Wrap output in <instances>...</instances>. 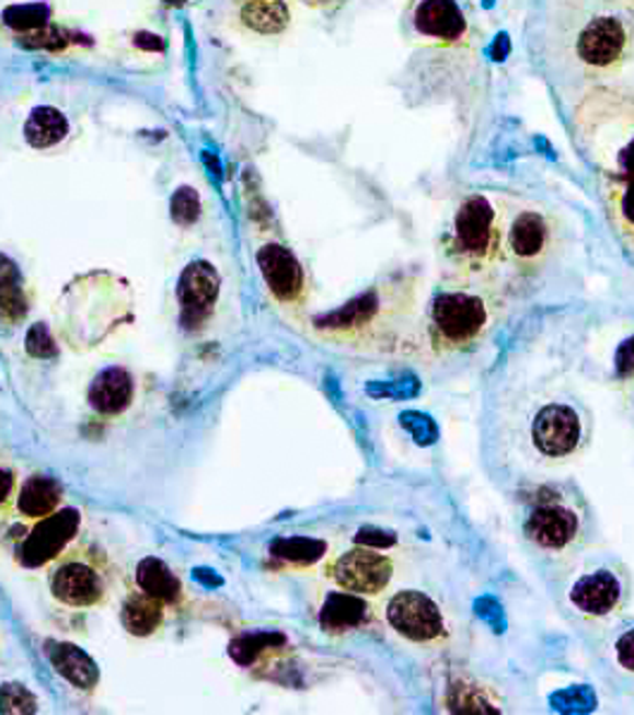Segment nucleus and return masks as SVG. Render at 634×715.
I'll use <instances>...</instances> for the list:
<instances>
[{
    "label": "nucleus",
    "instance_id": "393cba45",
    "mask_svg": "<svg viewBox=\"0 0 634 715\" xmlns=\"http://www.w3.org/2000/svg\"><path fill=\"white\" fill-rule=\"evenodd\" d=\"M137 585L141 591L151 593L163 603H177L182 597V585L168 565L160 558H143L137 565Z\"/></svg>",
    "mask_w": 634,
    "mask_h": 715
},
{
    "label": "nucleus",
    "instance_id": "c9c22d12",
    "mask_svg": "<svg viewBox=\"0 0 634 715\" xmlns=\"http://www.w3.org/2000/svg\"><path fill=\"white\" fill-rule=\"evenodd\" d=\"M553 704H561L556 706L561 711H591L597 706V696L589 687H570V690L553 696Z\"/></svg>",
    "mask_w": 634,
    "mask_h": 715
},
{
    "label": "nucleus",
    "instance_id": "a211bd4d",
    "mask_svg": "<svg viewBox=\"0 0 634 715\" xmlns=\"http://www.w3.org/2000/svg\"><path fill=\"white\" fill-rule=\"evenodd\" d=\"M415 26L420 34L441 42H458L468 30L463 10L456 5V0H420L415 10Z\"/></svg>",
    "mask_w": 634,
    "mask_h": 715
},
{
    "label": "nucleus",
    "instance_id": "f8f14e48",
    "mask_svg": "<svg viewBox=\"0 0 634 715\" xmlns=\"http://www.w3.org/2000/svg\"><path fill=\"white\" fill-rule=\"evenodd\" d=\"M387 623L401 639L413 644H431L447 634V618L439 603L417 589L396 591L389 599Z\"/></svg>",
    "mask_w": 634,
    "mask_h": 715
},
{
    "label": "nucleus",
    "instance_id": "4468645a",
    "mask_svg": "<svg viewBox=\"0 0 634 715\" xmlns=\"http://www.w3.org/2000/svg\"><path fill=\"white\" fill-rule=\"evenodd\" d=\"M330 577L346 591L374 597L384 591L394 577V561L377 549L356 546L330 565Z\"/></svg>",
    "mask_w": 634,
    "mask_h": 715
},
{
    "label": "nucleus",
    "instance_id": "f704fd0d",
    "mask_svg": "<svg viewBox=\"0 0 634 715\" xmlns=\"http://www.w3.org/2000/svg\"><path fill=\"white\" fill-rule=\"evenodd\" d=\"M0 315L10 322H18L26 315V299L22 293L20 281L0 287Z\"/></svg>",
    "mask_w": 634,
    "mask_h": 715
},
{
    "label": "nucleus",
    "instance_id": "4c0bfd02",
    "mask_svg": "<svg viewBox=\"0 0 634 715\" xmlns=\"http://www.w3.org/2000/svg\"><path fill=\"white\" fill-rule=\"evenodd\" d=\"M15 489H18L15 468H10L8 463H0V512H3L12 504Z\"/></svg>",
    "mask_w": 634,
    "mask_h": 715
},
{
    "label": "nucleus",
    "instance_id": "bb28decb",
    "mask_svg": "<svg viewBox=\"0 0 634 715\" xmlns=\"http://www.w3.org/2000/svg\"><path fill=\"white\" fill-rule=\"evenodd\" d=\"M50 5L44 0H36V3H20L10 5L3 10V22L20 34H32L44 30L50 24Z\"/></svg>",
    "mask_w": 634,
    "mask_h": 715
},
{
    "label": "nucleus",
    "instance_id": "39448f33",
    "mask_svg": "<svg viewBox=\"0 0 634 715\" xmlns=\"http://www.w3.org/2000/svg\"><path fill=\"white\" fill-rule=\"evenodd\" d=\"M591 441V413L570 394H546L528 415L525 443L544 468L563 465L583 453Z\"/></svg>",
    "mask_w": 634,
    "mask_h": 715
},
{
    "label": "nucleus",
    "instance_id": "f03ea898",
    "mask_svg": "<svg viewBox=\"0 0 634 715\" xmlns=\"http://www.w3.org/2000/svg\"><path fill=\"white\" fill-rule=\"evenodd\" d=\"M520 534L542 561L568 565L593 534L591 506L568 480L534 484L520 492Z\"/></svg>",
    "mask_w": 634,
    "mask_h": 715
},
{
    "label": "nucleus",
    "instance_id": "9d476101",
    "mask_svg": "<svg viewBox=\"0 0 634 715\" xmlns=\"http://www.w3.org/2000/svg\"><path fill=\"white\" fill-rule=\"evenodd\" d=\"M553 251V224L537 206H508L504 232V267L516 277H532Z\"/></svg>",
    "mask_w": 634,
    "mask_h": 715
},
{
    "label": "nucleus",
    "instance_id": "37998d69",
    "mask_svg": "<svg viewBox=\"0 0 634 715\" xmlns=\"http://www.w3.org/2000/svg\"><path fill=\"white\" fill-rule=\"evenodd\" d=\"M310 5H330V3H339V0H306Z\"/></svg>",
    "mask_w": 634,
    "mask_h": 715
},
{
    "label": "nucleus",
    "instance_id": "0eeeda50",
    "mask_svg": "<svg viewBox=\"0 0 634 715\" xmlns=\"http://www.w3.org/2000/svg\"><path fill=\"white\" fill-rule=\"evenodd\" d=\"M411 303L413 296L406 285L377 287L360 293L336 313L320 318L315 327L336 342L372 344L377 336H391L399 330L394 322L413 308Z\"/></svg>",
    "mask_w": 634,
    "mask_h": 715
},
{
    "label": "nucleus",
    "instance_id": "dca6fc26",
    "mask_svg": "<svg viewBox=\"0 0 634 715\" xmlns=\"http://www.w3.org/2000/svg\"><path fill=\"white\" fill-rule=\"evenodd\" d=\"M258 267L269 293L279 303L296 305L306 293V273L296 255L281 244H265L258 251Z\"/></svg>",
    "mask_w": 634,
    "mask_h": 715
},
{
    "label": "nucleus",
    "instance_id": "72a5a7b5",
    "mask_svg": "<svg viewBox=\"0 0 634 715\" xmlns=\"http://www.w3.org/2000/svg\"><path fill=\"white\" fill-rule=\"evenodd\" d=\"M72 34L60 30V26H44V30L24 34V44L32 48H46V50H62L65 46H70Z\"/></svg>",
    "mask_w": 634,
    "mask_h": 715
},
{
    "label": "nucleus",
    "instance_id": "7c9ffc66",
    "mask_svg": "<svg viewBox=\"0 0 634 715\" xmlns=\"http://www.w3.org/2000/svg\"><path fill=\"white\" fill-rule=\"evenodd\" d=\"M281 639L277 634H244V637H239L229 646V656H232L239 666H249L253 664V658L258 656L263 649H267L269 642Z\"/></svg>",
    "mask_w": 634,
    "mask_h": 715
},
{
    "label": "nucleus",
    "instance_id": "20e7f679",
    "mask_svg": "<svg viewBox=\"0 0 634 715\" xmlns=\"http://www.w3.org/2000/svg\"><path fill=\"white\" fill-rule=\"evenodd\" d=\"M508 206L492 194L472 192L456 208L449 232V258L465 281L489 285L504 267Z\"/></svg>",
    "mask_w": 634,
    "mask_h": 715
},
{
    "label": "nucleus",
    "instance_id": "473e14b6",
    "mask_svg": "<svg viewBox=\"0 0 634 715\" xmlns=\"http://www.w3.org/2000/svg\"><path fill=\"white\" fill-rule=\"evenodd\" d=\"M24 344H26V354H30L32 358L48 360V358L58 356V344H56V339H53V334L44 325V322H38V325H34L30 332H26Z\"/></svg>",
    "mask_w": 634,
    "mask_h": 715
},
{
    "label": "nucleus",
    "instance_id": "aec40b11",
    "mask_svg": "<svg viewBox=\"0 0 634 715\" xmlns=\"http://www.w3.org/2000/svg\"><path fill=\"white\" fill-rule=\"evenodd\" d=\"M48 658L50 666L58 674L70 682L72 687L82 692H93L99 684V666L84 649H79L77 644L67 642H53L48 644Z\"/></svg>",
    "mask_w": 634,
    "mask_h": 715
},
{
    "label": "nucleus",
    "instance_id": "412c9836",
    "mask_svg": "<svg viewBox=\"0 0 634 715\" xmlns=\"http://www.w3.org/2000/svg\"><path fill=\"white\" fill-rule=\"evenodd\" d=\"M62 501V487L46 475H34L22 484L18 494V510L26 520H42L56 512Z\"/></svg>",
    "mask_w": 634,
    "mask_h": 715
},
{
    "label": "nucleus",
    "instance_id": "e433bc0d",
    "mask_svg": "<svg viewBox=\"0 0 634 715\" xmlns=\"http://www.w3.org/2000/svg\"><path fill=\"white\" fill-rule=\"evenodd\" d=\"M613 658L620 668L634 674V623L615 634Z\"/></svg>",
    "mask_w": 634,
    "mask_h": 715
},
{
    "label": "nucleus",
    "instance_id": "423d86ee",
    "mask_svg": "<svg viewBox=\"0 0 634 715\" xmlns=\"http://www.w3.org/2000/svg\"><path fill=\"white\" fill-rule=\"evenodd\" d=\"M579 137L597 163L625 180L634 174V101L601 96L587 99L577 115Z\"/></svg>",
    "mask_w": 634,
    "mask_h": 715
},
{
    "label": "nucleus",
    "instance_id": "6ab92c4d",
    "mask_svg": "<svg viewBox=\"0 0 634 715\" xmlns=\"http://www.w3.org/2000/svg\"><path fill=\"white\" fill-rule=\"evenodd\" d=\"M134 401V380L125 368H105L89 389L91 408L101 415L125 413Z\"/></svg>",
    "mask_w": 634,
    "mask_h": 715
},
{
    "label": "nucleus",
    "instance_id": "58836bf2",
    "mask_svg": "<svg viewBox=\"0 0 634 715\" xmlns=\"http://www.w3.org/2000/svg\"><path fill=\"white\" fill-rule=\"evenodd\" d=\"M615 372L623 382H627L634 377V339H627L625 344H620L618 354H615Z\"/></svg>",
    "mask_w": 634,
    "mask_h": 715
},
{
    "label": "nucleus",
    "instance_id": "a19ab883",
    "mask_svg": "<svg viewBox=\"0 0 634 715\" xmlns=\"http://www.w3.org/2000/svg\"><path fill=\"white\" fill-rule=\"evenodd\" d=\"M134 44H137L139 48H143V50H163L165 48L163 42H160V38L153 36V34H139L137 38H134Z\"/></svg>",
    "mask_w": 634,
    "mask_h": 715
},
{
    "label": "nucleus",
    "instance_id": "79ce46f5",
    "mask_svg": "<svg viewBox=\"0 0 634 715\" xmlns=\"http://www.w3.org/2000/svg\"><path fill=\"white\" fill-rule=\"evenodd\" d=\"M627 384H630L627 401H630V408H632V413H634V377H632V380H627Z\"/></svg>",
    "mask_w": 634,
    "mask_h": 715
},
{
    "label": "nucleus",
    "instance_id": "ea45409f",
    "mask_svg": "<svg viewBox=\"0 0 634 715\" xmlns=\"http://www.w3.org/2000/svg\"><path fill=\"white\" fill-rule=\"evenodd\" d=\"M417 391H420V384H417L415 380L411 382H399V384H384V389H370V394L377 396V399H408V396H415Z\"/></svg>",
    "mask_w": 634,
    "mask_h": 715
},
{
    "label": "nucleus",
    "instance_id": "cd10ccee",
    "mask_svg": "<svg viewBox=\"0 0 634 715\" xmlns=\"http://www.w3.org/2000/svg\"><path fill=\"white\" fill-rule=\"evenodd\" d=\"M611 212L620 232L634 239V174L625 180H615Z\"/></svg>",
    "mask_w": 634,
    "mask_h": 715
},
{
    "label": "nucleus",
    "instance_id": "7ed1b4c3",
    "mask_svg": "<svg viewBox=\"0 0 634 715\" xmlns=\"http://www.w3.org/2000/svg\"><path fill=\"white\" fill-rule=\"evenodd\" d=\"M498 308V293L489 285L463 279L461 285L439 289L425 318L427 344L439 356L468 354L492 334Z\"/></svg>",
    "mask_w": 634,
    "mask_h": 715
},
{
    "label": "nucleus",
    "instance_id": "ddd939ff",
    "mask_svg": "<svg viewBox=\"0 0 634 715\" xmlns=\"http://www.w3.org/2000/svg\"><path fill=\"white\" fill-rule=\"evenodd\" d=\"M79 524H82V516L74 508H62L42 520H34L15 549V561L24 568H44L72 546Z\"/></svg>",
    "mask_w": 634,
    "mask_h": 715
},
{
    "label": "nucleus",
    "instance_id": "4be33fe9",
    "mask_svg": "<svg viewBox=\"0 0 634 715\" xmlns=\"http://www.w3.org/2000/svg\"><path fill=\"white\" fill-rule=\"evenodd\" d=\"M239 20L255 34L273 36L287 30L291 12L285 0H246L239 10Z\"/></svg>",
    "mask_w": 634,
    "mask_h": 715
},
{
    "label": "nucleus",
    "instance_id": "2eb2a0df",
    "mask_svg": "<svg viewBox=\"0 0 634 715\" xmlns=\"http://www.w3.org/2000/svg\"><path fill=\"white\" fill-rule=\"evenodd\" d=\"M220 296V275L210 263L196 261L186 265L180 277L177 299L182 308V325L200 327L210 318Z\"/></svg>",
    "mask_w": 634,
    "mask_h": 715
},
{
    "label": "nucleus",
    "instance_id": "c85d7f7f",
    "mask_svg": "<svg viewBox=\"0 0 634 715\" xmlns=\"http://www.w3.org/2000/svg\"><path fill=\"white\" fill-rule=\"evenodd\" d=\"M170 212H172V220L180 227L194 224L200 215V198L196 194V188H192V186L177 188L170 200Z\"/></svg>",
    "mask_w": 634,
    "mask_h": 715
},
{
    "label": "nucleus",
    "instance_id": "1a4fd4ad",
    "mask_svg": "<svg viewBox=\"0 0 634 715\" xmlns=\"http://www.w3.org/2000/svg\"><path fill=\"white\" fill-rule=\"evenodd\" d=\"M125 285L115 287V279L107 275H96V277H84L70 285L65 293L72 296V305H70V320L77 318L74 325V339L84 342L89 346H96L103 336L117 327V322L127 320V310H129V299H117L105 303L113 296L123 293Z\"/></svg>",
    "mask_w": 634,
    "mask_h": 715
},
{
    "label": "nucleus",
    "instance_id": "9b49d317",
    "mask_svg": "<svg viewBox=\"0 0 634 715\" xmlns=\"http://www.w3.org/2000/svg\"><path fill=\"white\" fill-rule=\"evenodd\" d=\"M50 591L56 601L70 609H93L101 606L107 593V573L93 549H67L53 561Z\"/></svg>",
    "mask_w": 634,
    "mask_h": 715
},
{
    "label": "nucleus",
    "instance_id": "c03bdc74",
    "mask_svg": "<svg viewBox=\"0 0 634 715\" xmlns=\"http://www.w3.org/2000/svg\"><path fill=\"white\" fill-rule=\"evenodd\" d=\"M163 3H168V5H182L184 0H163Z\"/></svg>",
    "mask_w": 634,
    "mask_h": 715
},
{
    "label": "nucleus",
    "instance_id": "f3484780",
    "mask_svg": "<svg viewBox=\"0 0 634 715\" xmlns=\"http://www.w3.org/2000/svg\"><path fill=\"white\" fill-rule=\"evenodd\" d=\"M372 620V606L362 593L330 591L320 609V627L327 634H348L366 627Z\"/></svg>",
    "mask_w": 634,
    "mask_h": 715
},
{
    "label": "nucleus",
    "instance_id": "2f4dec72",
    "mask_svg": "<svg viewBox=\"0 0 634 715\" xmlns=\"http://www.w3.org/2000/svg\"><path fill=\"white\" fill-rule=\"evenodd\" d=\"M401 427L408 429V435L420 443V447H429V443H435L439 439V429L435 425V420H429L427 415L417 413V411H408L401 415Z\"/></svg>",
    "mask_w": 634,
    "mask_h": 715
},
{
    "label": "nucleus",
    "instance_id": "5701e85b",
    "mask_svg": "<svg viewBox=\"0 0 634 715\" xmlns=\"http://www.w3.org/2000/svg\"><path fill=\"white\" fill-rule=\"evenodd\" d=\"M165 620V603L146 591H134L123 609V625L134 637H148Z\"/></svg>",
    "mask_w": 634,
    "mask_h": 715
},
{
    "label": "nucleus",
    "instance_id": "c756f323",
    "mask_svg": "<svg viewBox=\"0 0 634 715\" xmlns=\"http://www.w3.org/2000/svg\"><path fill=\"white\" fill-rule=\"evenodd\" d=\"M38 701L24 684L8 682L0 687V713H36Z\"/></svg>",
    "mask_w": 634,
    "mask_h": 715
},
{
    "label": "nucleus",
    "instance_id": "b1692460",
    "mask_svg": "<svg viewBox=\"0 0 634 715\" xmlns=\"http://www.w3.org/2000/svg\"><path fill=\"white\" fill-rule=\"evenodd\" d=\"M67 131H70V125H67V117L60 111L50 105H38L26 119L24 139L32 148L46 151V148L58 146L67 137Z\"/></svg>",
    "mask_w": 634,
    "mask_h": 715
},
{
    "label": "nucleus",
    "instance_id": "f257e3e1",
    "mask_svg": "<svg viewBox=\"0 0 634 715\" xmlns=\"http://www.w3.org/2000/svg\"><path fill=\"white\" fill-rule=\"evenodd\" d=\"M546 38L563 72L606 77L623 65L634 42V18L623 0H553Z\"/></svg>",
    "mask_w": 634,
    "mask_h": 715
},
{
    "label": "nucleus",
    "instance_id": "a878e982",
    "mask_svg": "<svg viewBox=\"0 0 634 715\" xmlns=\"http://www.w3.org/2000/svg\"><path fill=\"white\" fill-rule=\"evenodd\" d=\"M327 544L320 542V539H310V537H287V539H277L269 546V553L275 558L296 563V565H310L325 556Z\"/></svg>",
    "mask_w": 634,
    "mask_h": 715
},
{
    "label": "nucleus",
    "instance_id": "6e6552de",
    "mask_svg": "<svg viewBox=\"0 0 634 715\" xmlns=\"http://www.w3.org/2000/svg\"><path fill=\"white\" fill-rule=\"evenodd\" d=\"M632 597V575L627 565L599 553L597 558L585 561L583 570L575 575L568 587L570 609L585 620H609L625 611Z\"/></svg>",
    "mask_w": 634,
    "mask_h": 715
}]
</instances>
